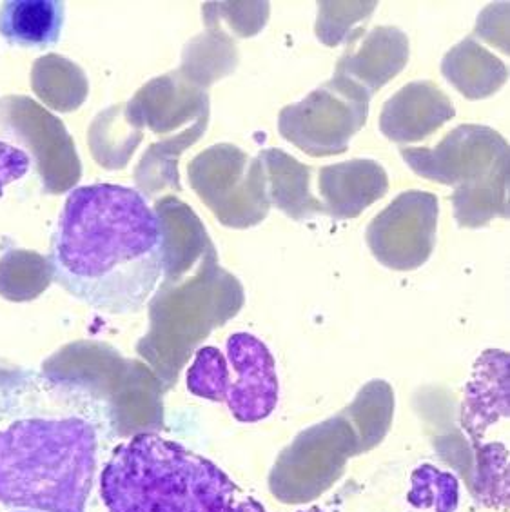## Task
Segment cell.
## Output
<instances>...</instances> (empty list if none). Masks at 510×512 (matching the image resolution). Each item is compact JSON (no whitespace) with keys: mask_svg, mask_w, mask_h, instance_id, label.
I'll list each match as a JSON object with an SVG mask.
<instances>
[{"mask_svg":"<svg viewBox=\"0 0 510 512\" xmlns=\"http://www.w3.org/2000/svg\"><path fill=\"white\" fill-rule=\"evenodd\" d=\"M113 407L93 385L42 371L0 380V503L86 512Z\"/></svg>","mask_w":510,"mask_h":512,"instance_id":"obj_1","label":"cell"},{"mask_svg":"<svg viewBox=\"0 0 510 512\" xmlns=\"http://www.w3.org/2000/svg\"><path fill=\"white\" fill-rule=\"evenodd\" d=\"M50 267L55 284L91 309L137 313L166 276V229L137 189L82 186L60 211Z\"/></svg>","mask_w":510,"mask_h":512,"instance_id":"obj_2","label":"cell"},{"mask_svg":"<svg viewBox=\"0 0 510 512\" xmlns=\"http://www.w3.org/2000/svg\"><path fill=\"white\" fill-rule=\"evenodd\" d=\"M100 498L108 512H265L215 463L155 433L113 449Z\"/></svg>","mask_w":510,"mask_h":512,"instance_id":"obj_3","label":"cell"},{"mask_svg":"<svg viewBox=\"0 0 510 512\" xmlns=\"http://www.w3.org/2000/svg\"><path fill=\"white\" fill-rule=\"evenodd\" d=\"M402 157L420 177L454 186L461 227H480L507 217L509 144L485 126H460L438 148H403Z\"/></svg>","mask_w":510,"mask_h":512,"instance_id":"obj_4","label":"cell"},{"mask_svg":"<svg viewBox=\"0 0 510 512\" xmlns=\"http://www.w3.org/2000/svg\"><path fill=\"white\" fill-rule=\"evenodd\" d=\"M369 100L367 91L334 75L331 82L280 111V135L311 157L340 155L365 126Z\"/></svg>","mask_w":510,"mask_h":512,"instance_id":"obj_5","label":"cell"},{"mask_svg":"<svg viewBox=\"0 0 510 512\" xmlns=\"http://www.w3.org/2000/svg\"><path fill=\"white\" fill-rule=\"evenodd\" d=\"M440 204L427 191H405L374 217L367 244L374 258L389 269L412 271L423 266L436 242Z\"/></svg>","mask_w":510,"mask_h":512,"instance_id":"obj_6","label":"cell"},{"mask_svg":"<svg viewBox=\"0 0 510 512\" xmlns=\"http://www.w3.org/2000/svg\"><path fill=\"white\" fill-rule=\"evenodd\" d=\"M227 358L238 375L227 391L229 411L244 424L264 420L278 404V376L271 351L256 336L236 333L227 340Z\"/></svg>","mask_w":510,"mask_h":512,"instance_id":"obj_7","label":"cell"},{"mask_svg":"<svg viewBox=\"0 0 510 512\" xmlns=\"http://www.w3.org/2000/svg\"><path fill=\"white\" fill-rule=\"evenodd\" d=\"M456 115L451 99L432 82H411L383 104L380 129L393 142H418Z\"/></svg>","mask_w":510,"mask_h":512,"instance_id":"obj_8","label":"cell"},{"mask_svg":"<svg viewBox=\"0 0 510 512\" xmlns=\"http://www.w3.org/2000/svg\"><path fill=\"white\" fill-rule=\"evenodd\" d=\"M318 189L324 198V213L338 220L362 215L376 200L385 197L389 180L374 160H349L320 169Z\"/></svg>","mask_w":510,"mask_h":512,"instance_id":"obj_9","label":"cell"},{"mask_svg":"<svg viewBox=\"0 0 510 512\" xmlns=\"http://www.w3.org/2000/svg\"><path fill=\"white\" fill-rule=\"evenodd\" d=\"M409 60V39L398 28L382 26L371 31L358 51L340 60L336 75L360 86L373 97L376 89L394 79Z\"/></svg>","mask_w":510,"mask_h":512,"instance_id":"obj_10","label":"cell"},{"mask_svg":"<svg viewBox=\"0 0 510 512\" xmlns=\"http://www.w3.org/2000/svg\"><path fill=\"white\" fill-rule=\"evenodd\" d=\"M66 6L59 0H10L0 6V35L24 50H50L62 37Z\"/></svg>","mask_w":510,"mask_h":512,"instance_id":"obj_11","label":"cell"},{"mask_svg":"<svg viewBox=\"0 0 510 512\" xmlns=\"http://www.w3.org/2000/svg\"><path fill=\"white\" fill-rule=\"evenodd\" d=\"M258 158L264 166L269 202L298 222L324 213L322 202L309 191V168L282 149H265Z\"/></svg>","mask_w":510,"mask_h":512,"instance_id":"obj_12","label":"cell"},{"mask_svg":"<svg viewBox=\"0 0 510 512\" xmlns=\"http://www.w3.org/2000/svg\"><path fill=\"white\" fill-rule=\"evenodd\" d=\"M443 73L469 99H485L505 84L507 68L492 53L471 39L447 53Z\"/></svg>","mask_w":510,"mask_h":512,"instance_id":"obj_13","label":"cell"},{"mask_svg":"<svg viewBox=\"0 0 510 512\" xmlns=\"http://www.w3.org/2000/svg\"><path fill=\"white\" fill-rule=\"evenodd\" d=\"M229 367L216 347H202L187 371V389L213 402H224L229 391Z\"/></svg>","mask_w":510,"mask_h":512,"instance_id":"obj_14","label":"cell"},{"mask_svg":"<svg viewBox=\"0 0 510 512\" xmlns=\"http://www.w3.org/2000/svg\"><path fill=\"white\" fill-rule=\"evenodd\" d=\"M369 2H320V13L324 17H333L334 20H320L316 24V35L327 46H336L345 39L347 31L351 30L354 22L345 20L354 13L363 10Z\"/></svg>","mask_w":510,"mask_h":512,"instance_id":"obj_15","label":"cell"},{"mask_svg":"<svg viewBox=\"0 0 510 512\" xmlns=\"http://www.w3.org/2000/svg\"><path fill=\"white\" fill-rule=\"evenodd\" d=\"M30 168V155L19 146L0 138V197L10 184L26 177Z\"/></svg>","mask_w":510,"mask_h":512,"instance_id":"obj_16","label":"cell"},{"mask_svg":"<svg viewBox=\"0 0 510 512\" xmlns=\"http://www.w3.org/2000/svg\"><path fill=\"white\" fill-rule=\"evenodd\" d=\"M19 512H37V511H19Z\"/></svg>","mask_w":510,"mask_h":512,"instance_id":"obj_17","label":"cell"}]
</instances>
